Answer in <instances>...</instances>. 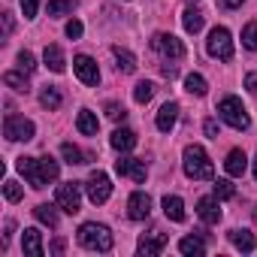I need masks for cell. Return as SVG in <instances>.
<instances>
[{
    "label": "cell",
    "instance_id": "f35d334b",
    "mask_svg": "<svg viewBox=\"0 0 257 257\" xmlns=\"http://www.w3.org/2000/svg\"><path fill=\"white\" fill-rule=\"evenodd\" d=\"M82 31H85V28H82V22H76V19L67 25V37H70V40H79V37H82Z\"/></svg>",
    "mask_w": 257,
    "mask_h": 257
},
{
    "label": "cell",
    "instance_id": "8fae6325",
    "mask_svg": "<svg viewBox=\"0 0 257 257\" xmlns=\"http://www.w3.org/2000/svg\"><path fill=\"white\" fill-rule=\"evenodd\" d=\"M127 215H131L134 221H146L152 215V197L146 191H134L131 197H127Z\"/></svg>",
    "mask_w": 257,
    "mask_h": 257
},
{
    "label": "cell",
    "instance_id": "ba28073f",
    "mask_svg": "<svg viewBox=\"0 0 257 257\" xmlns=\"http://www.w3.org/2000/svg\"><path fill=\"white\" fill-rule=\"evenodd\" d=\"M85 194H88V200H91L94 206H103V203L112 197V182H109V176L100 173V170H94V173L88 176V182H85Z\"/></svg>",
    "mask_w": 257,
    "mask_h": 257
},
{
    "label": "cell",
    "instance_id": "30bf717a",
    "mask_svg": "<svg viewBox=\"0 0 257 257\" xmlns=\"http://www.w3.org/2000/svg\"><path fill=\"white\" fill-rule=\"evenodd\" d=\"M73 70H76V76H79L82 85H88V88L100 85V70H97V61H94V58H88V55H76Z\"/></svg>",
    "mask_w": 257,
    "mask_h": 257
},
{
    "label": "cell",
    "instance_id": "4fadbf2b",
    "mask_svg": "<svg viewBox=\"0 0 257 257\" xmlns=\"http://www.w3.org/2000/svg\"><path fill=\"white\" fill-rule=\"evenodd\" d=\"M167 242H170V236H167V233H161V230H155V233H149V236H143V239H140L137 251H140V254H146V257H158V254L167 248Z\"/></svg>",
    "mask_w": 257,
    "mask_h": 257
},
{
    "label": "cell",
    "instance_id": "d6a6232c",
    "mask_svg": "<svg viewBox=\"0 0 257 257\" xmlns=\"http://www.w3.org/2000/svg\"><path fill=\"white\" fill-rule=\"evenodd\" d=\"M242 46L251 49V52H257V22H248L242 28Z\"/></svg>",
    "mask_w": 257,
    "mask_h": 257
},
{
    "label": "cell",
    "instance_id": "484cf974",
    "mask_svg": "<svg viewBox=\"0 0 257 257\" xmlns=\"http://www.w3.org/2000/svg\"><path fill=\"white\" fill-rule=\"evenodd\" d=\"M40 103H43L46 109H61L64 97H61V91H58L55 85H46V88L40 91Z\"/></svg>",
    "mask_w": 257,
    "mask_h": 257
},
{
    "label": "cell",
    "instance_id": "2e32d148",
    "mask_svg": "<svg viewBox=\"0 0 257 257\" xmlns=\"http://www.w3.org/2000/svg\"><path fill=\"white\" fill-rule=\"evenodd\" d=\"M22 248H25V254L43 257V254H46V248H43V233H40L37 227H28V230L22 233Z\"/></svg>",
    "mask_w": 257,
    "mask_h": 257
},
{
    "label": "cell",
    "instance_id": "7bdbcfd3",
    "mask_svg": "<svg viewBox=\"0 0 257 257\" xmlns=\"http://www.w3.org/2000/svg\"><path fill=\"white\" fill-rule=\"evenodd\" d=\"M242 4H245V0H224V7H227V10H239Z\"/></svg>",
    "mask_w": 257,
    "mask_h": 257
},
{
    "label": "cell",
    "instance_id": "277c9868",
    "mask_svg": "<svg viewBox=\"0 0 257 257\" xmlns=\"http://www.w3.org/2000/svg\"><path fill=\"white\" fill-rule=\"evenodd\" d=\"M218 115H221V121H227L233 127V131H248L251 127V115H248V109L242 106L239 97H224L218 103Z\"/></svg>",
    "mask_w": 257,
    "mask_h": 257
},
{
    "label": "cell",
    "instance_id": "1f68e13d",
    "mask_svg": "<svg viewBox=\"0 0 257 257\" xmlns=\"http://www.w3.org/2000/svg\"><path fill=\"white\" fill-rule=\"evenodd\" d=\"M4 82H7L13 91H19V94H28V73L22 76V73H13V70H10V73H4Z\"/></svg>",
    "mask_w": 257,
    "mask_h": 257
},
{
    "label": "cell",
    "instance_id": "e575fe53",
    "mask_svg": "<svg viewBox=\"0 0 257 257\" xmlns=\"http://www.w3.org/2000/svg\"><path fill=\"white\" fill-rule=\"evenodd\" d=\"M4 197H7L10 203H19V200L25 197V191H22V185H19L16 179H7V182H4Z\"/></svg>",
    "mask_w": 257,
    "mask_h": 257
},
{
    "label": "cell",
    "instance_id": "836d02e7",
    "mask_svg": "<svg viewBox=\"0 0 257 257\" xmlns=\"http://www.w3.org/2000/svg\"><path fill=\"white\" fill-rule=\"evenodd\" d=\"M155 97V82H140L137 88H134V100L137 103H149Z\"/></svg>",
    "mask_w": 257,
    "mask_h": 257
},
{
    "label": "cell",
    "instance_id": "7a4b0ae2",
    "mask_svg": "<svg viewBox=\"0 0 257 257\" xmlns=\"http://www.w3.org/2000/svg\"><path fill=\"white\" fill-rule=\"evenodd\" d=\"M182 158H185L182 164H185L188 179H194V182H212L215 179V164H212V158L206 155L203 146H188Z\"/></svg>",
    "mask_w": 257,
    "mask_h": 257
},
{
    "label": "cell",
    "instance_id": "ee69618b",
    "mask_svg": "<svg viewBox=\"0 0 257 257\" xmlns=\"http://www.w3.org/2000/svg\"><path fill=\"white\" fill-rule=\"evenodd\" d=\"M254 179H257V158H254Z\"/></svg>",
    "mask_w": 257,
    "mask_h": 257
},
{
    "label": "cell",
    "instance_id": "d4e9b609",
    "mask_svg": "<svg viewBox=\"0 0 257 257\" xmlns=\"http://www.w3.org/2000/svg\"><path fill=\"white\" fill-rule=\"evenodd\" d=\"M185 91H188V94H197V97H206L209 85H206V79H203L200 73H188V76H185Z\"/></svg>",
    "mask_w": 257,
    "mask_h": 257
},
{
    "label": "cell",
    "instance_id": "ffe728a7",
    "mask_svg": "<svg viewBox=\"0 0 257 257\" xmlns=\"http://www.w3.org/2000/svg\"><path fill=\"white\" fill-rule=\"evenodd\" d=\"M43 61H46V67H49L52 73H64V70H67V58H64L61 46H46Z\"/></svg>",
    "mask_w": 257,
    "mask_h": 257
},
{
    "label": "cell",
    "instance_id": "ab89813d",
    "mask_svg": "<svg viewBox=\"0 0 257 257\" xmlns=\"http://www.w3.org/2000/svg\"><path fill=\"white\" fill-rule=\"evenodd\" d=\"M203 131H206V137H212V140H218V121H215V118H209V121L203 124Z\"/></svg>",
    "mask_w": 257,
    "mask_h": 257
},
{
    "label": "cell",
    "instance_id": "52a82bcc",
    "mask_svg": "<svg viewBox=\"0 0 257 257\" xmlns=\"http://www.w3.org/2000/svg\"><path fill=\"white\" fill-rule=\"evenodd\" d=\"M206 52L212 58H218V61H230L233 58V37H230V31L227 28H215L209 34V40H206Z\"/></svg>",
    "mask_w": 257,
    "mask_h": 257
},
{
    "label": "cell",
    "instance_id": "603a6c76",
    "mask_svg": "<svg viewBox=\"0 0 257 257\" xmlns=\"http://www.w3.org/2000/svg\"><path fill=\"white\" fill-rule=\"evenodd\" d=\"M230 242H233L242 254H251V251L257 248V242H254V236H251L248 230H230Z\"/></svg>",
    "mask_w": 257,
    "mask_h": 257
},
{
    "label": "cell",
    "instance_id": "d590c367",
    "mask_svg": "<svg viewBox=\"0 0 257 257\" xmlns=\"http://www.w3.org/2000/svg\"><path fill=\"white\" fill-rule=\"evenodd\" d=\"M19 70H22V73H28V76H31V73H34V70H37V58H34V55H31V52H19Z\"/></svg>",
    "mask_w": 257,
    "mask_h": 257
},
{
    "label": "cell",
    "instance_id": "4316f807",
    "mask_svg": "<svg viewBox=\"0 0 257 257\" xmlns=\"http://www.w3.org/2000/svg\"><path fill=\"white\" fill-rule=\"evenodd\" d=\"M34 215H37V221L40 224H46V227H58V212H55V206H49V203H40L37 209H34Z\"/></svg>",
    "mask_w": 257,
    "mask_h": 257
},
{
    "label": "cell",
    "instance_id": "74e56055",
    "mask_svg": "<svg viewBox=\"0 0 257 257\" xmlns=\"http://www.w3.org/2000/svg\"><path fill=\"white\" fill-rule=\"evenodd\" d=\"M37 10H40V0H22V13H25V19H37Z\"/></svg>",
    "mask_w": 257,
    "mask_h": 257
},
{
    "label": "cell",
    "instance_id": "cb8c5ba5",
    "mask_svg": "<svg viewBox=\"0 0 257 257\" xmlns=\"http://www.w3.org/2000/svg\"><path fill=\"white\" fill-rule=\"evenodd\" d=\"M112 55H115V61H118V70H121V73H134V70H137V58L127 52V49L112 46Z\"/></svg>",
    "mask_w": 257,
    "mask_h": 257
},
{
    "label": "cell",
    "instance_id": "ac0fdd59",
    "mask_svg": "<svg viewBox=\"0 0 257 257\" xmlns=\"http://www.w3.org/2000/svg\"><path fill=\"white\" fill-rule=\"evenodd\" d=\"M224 170H227V176L239 179V176L248 170V158H245V152H242V149H233V152L227 155V161H224Z\"/></svg>",
    "mask_w": 257,
    "mask_h": 257
},
{
    "label": "cell",
    "instance_id": "8992f818",
    "mask_svg": "<svg viewBox=\"0 0 257 257\" xmlns=\"http://www.w3.org/2000/svg\"><path fill=\"white\" fill-rule=\"evenodd\" d=\"M55 203H58V209H64L67 215H76V212L82 209V185H79V182H64V185H58Z\"/></svg>",
    "mask_w": 257,
    "mask_h": 257
},
{
    "label": "cell",
    "instance_id": "7402d4cb",
    "mask_svg": "<svg viewBox=\"0 0 257 257\" xmlns=\"http://www.w3.org/2000/svg\"><path fill=\"white\" fill-rule=\"evenodd\" d=\"M179 251H182L185 257H203V254H206V242H203L200 236H185V239L179 242Z\"/></svg>",
    "mask_w": 257,
    "mask_h": 257
},
{
    "label": "cell",
    "instance_id": "9a60e30c",
    "mask_svg": "<svg viewBox=\"0 0 257 257\" xmlns=\"http://www.w3.org/2000/svg\"><path fill=\"white\" fill-rule=\"evenodd\" d=\"M218 197H203L200 203H197V215H200V221L203 224H218L221 221V209H218Z\"/></svg>",
    "mask_w": 257,
    "mask_h": 257
},
{
    "label": "cell",
    "instance_id": "83f0119b",
    "mask_svg": "<svg viewBox=\"0 0 257 257\" xmlns=\"http://www.w3.org/2000/svg\"><path fill=\"white\" fill-rule=\"evenodd\" d=\"M182 25H185L188 34H200V31H203V13H200V10H185Z\"/></svg>",
    "mask_w": 257,
    "mask_h": 257
},
{
    "label": "cell",
    "instance_id": "60d3db41",
    "mask_svg": "<svg viewBox=\"0 0 257 257\" xmlns=\"http://www.w3.org/2000/svg\"><path fill=\"white\" fill-rule=\"evenodd\" d=\"M245 91L248 94H257V73H248L245 76Z\"/></svg>",
    "mask_w": 257,
    "mask_h": 257
},
{
    "label": "cell",
    "instance_id": "f546056e",
    "mask_svg": "<svg viewBox=\"0 0 257 257\" xmlns=\"http://www.w3.org/2000/svg\"><path fill=\"white\" fill-rule=\"evenodd\" d=\"M61 158H64L70 167H79V164H85V155H82V149H79V146H73V143H64V146H61Z\"/></svg>",
    "mask_w": 257,
    "mask_h": 257
},
{
    "label": "cell",
    "instance_id": "d6986e66",
    "mask_svg": "<svg viewBox=\"0 0 257 257\" xmlns=\"http://www.w3.org/2000/svg\"><path fill=\"white\" fill-rule=\"evenodd\" d=\"M76 131H79L82 137H97L100 121H97V115H94L91 109H82V112H79V118H76Z\"/></svg>",
    "mask_w": 257,
    "mask_h": 257
},
{
    "label": "cell",
    "instance_id": "5bb4252c",
    "mask_svg": "<svg viewBox=\"0 0 257 257\" xmlns=\"http://www.w3.org/2000/svg\"><path fill=\"white\" fill-rule=\"evenodd\" d=\"M109 143H112V149H115V152L127 155V152H134V146H137V134L131 131V127H118V131L109 137Z\"/></svg>",
    "mask_w": 257,
    "mask_h": 257
},
{
    "label": "cell",
    "instance_id": "44dd1931",
    "mask_svg": "<svg viewBox=\"0 0 257 257\" xmlns=\"http://www.w3.org/2000/svg\"><path fill=\"white\" fill-rule=\"evenodd\" d=\"M164 215L170 218V221H176V224H182L185 221V203H182V197H164Z\"/></svg>",
    "mask_w": 257,
    "mask_h": 257
},
{
    "label": "cell",
    "instance_id": "b9f144b4",
    "mask_svg": "<svg viewBox=\"0 0 257 257\" xmlns=\"http://www.w3.org/2000/svg\"><path fill=\"white\" fill-rule=\"evenodd\" d=\"M64 248H67V242H64V239H55V242L49 245V251H52V254H64Z\"/></svg>",
    "mask_w": 257,
    "mask_h": 257
},
{
    "label": "cell",
    "instance_id": "6da1fadb",
    "mask_svg": "<svg viewBox=\"0 0 257 257\" xmlns=\"http://www.w3.org/2000/svg\"><path fill=\"white\" fill-rule=\"evenodd\" d=\"M19 173L28 179V185L34 188H46L49 182L58 179L61 167L55 158H19Z\"/></svg>",
    "mask_w": 257,
    "mask_h": 257
},
{
    "label": "cell",
    "instance_id": "f6af8a7d",
    "mask_svg": "<svg viewBox=\"0 0 257 257\" xmlns=\"http://www.w3.org/2000/svg\"><path fill=\"white\" fill-rule=\"evenodd\" d=\"M254 218H257V209H254Z\"/></svg>",
    "mask_w": 257,
    "mask_h": 257
},
{
    "label": "cell",
    "instance_id": "8d00e7d4",
    "mask_svg": "<svg viewBox=\"0 0 257 257\" xmlns=\"http://www.w3.org/2000/svg\"><path fill=\"white\" fill-rule=\"evenodd\" d=\"M124 115H127L124 106H118V103H109V106H106V118H112V121H124Z\"/></svg>",
    "mask_w": 257,
    "mask_h": 257
},
{
    "label": "cell",
    "instance_id": "9c48e42d",
    "mask_svg": "<svg viewBox=\"0 0 257 257\" xmlns=\"http://www.w3.org/2000/svg\"><path fill=\"white\" fill-rule=\"evenodd\" d=\"M152 49H155L161 58H167V61H182V58H185V46H182V40L173 37V34H155V37H152Z\"/></svg>",
    "mask_w": 257,
    "mask_h": 257
},
{
    "label": "cell",
    "instance_id": "f1b7e54d",
    "mask_svg": "<svg viewBox=\"0 0 257 257\" xmlns=\"http://www.w3.org/2000/svg\"><path fill=\"white\" fill-rule=\"evenodd\" d=\"M49 16L52 19H61V16H70L76 10V0H49Z\"/></svg>",
    "mask_w": 257,
    "mask_h": 257
},
{
    "label": "cell",
    "instance_id": "5b68a950",
    "mask_svg": "<svg viewBox=\"0 0 257 257\" xmlns=\"http://www.w3.org/2000/svg\"><path fill=\"white\" fill-rule=\"evenodd\" d=\"M34 134H37L34 121H28L25 115H7V121H4V137L10 143H28V140H34Z\"/></svg>",
    "mask_w": 257,
    "mask_h": 257
},
{
    "label": "cell",
    "instance_id": "3957f363",
    "mask_svg": "<svg viewBox=\"0 0 257 257\" xmlns=\"http://www.w3.org/2000/svg\"><path fill=\"white\" fill-rule=\"evenodd\" d=\"M79 245L88 251H112V230L106 224L88 221L79 227Z\"/></svg>",
    "mask_w": 257,
    "mask_h": 257
},
{
    "label": "cell",
    "instance_id": "e0dca14e",
    "mask_svg": "<svg viewBox=\"0 0 257 257\" xmlns=\"http://www.w3.org/2000/svg\"><path fill=\"white\" fill-rule=\"evenodd\" d=\"M176 121H179V103H164L161 106V112H158V131L161 134H170L173 127H176Z\"/></svg>",
    "mask_w": 257,
    "mask_h": 257
},
{
    "label": "cell",
    "instance_id": "7c38bea8",
    "mask_svg": "<svg viewBox=\"0 0 257 257\" xmlns=\"http://www.w3.org/2000/svg\"><path fill=\"white\" fill-rule=\"evenodd\" d=\"M115 173L118 176H131L134 182H146V176H149L146 161H140V158H121V161H115Z\"/></svg>",
    "mask_w": 257,
    "mask_h": 257
},
{
    "label": "cell",
    "instance_id": "4dcf8cb0",
    "mask_svg": "<svg viewBox=\"0 0 257 257\" xmlns=\"http://www.w3.org/2000/svg\"><path fill=\"white\" fill-rule=\"evenodd\" d=\"M212 188H215V197L218 200H233L236 197V185L230 179H212Z\"/></svg>",
    "mask_w": 257,
    "mask_h": 257
}]
</instances>
